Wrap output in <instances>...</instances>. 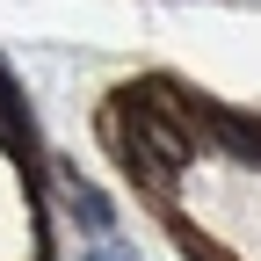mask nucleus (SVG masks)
Listing matches in <instances>:
<instances>
[{
	"mask_svg": "<svg viewBox=\"0 0 261 261\" xmlns=\"http://www.w3.org/2000/svg\"><path fill=\"white\" fill-rule=\"evenodd\" d=\"M87 261H130V254H116V247H109V254H87Z\"/></svg>",
	"mask_w": 261,
	"mask_h": 261,
	"instance_id": "1",
	"label": "nucleus"
}]
</instances>
